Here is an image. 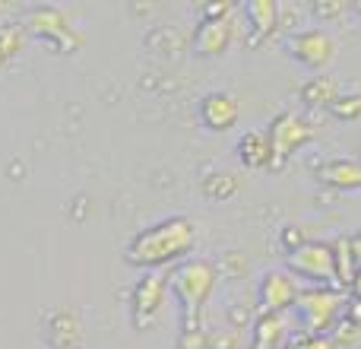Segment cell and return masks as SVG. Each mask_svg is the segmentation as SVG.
I'll return each mask as SVG.
<instances>
[{
	"instance_id": "obj_1",
	"label": "cell",
	"mask_w": 361,
	"mask_h": 349,
	"mask_svg": "<svg viewBox=\"0 0 361 349\" xmlns=\"http://www.w3.org/2000/svg\"><path fill=\"white\" fill-rule=\"evenodd\" d=\"M288 267L295 273L307 276V280H320V283H333L336 280V254H333V244L324 242H305L292 251L288 257Z\"/></svg>"
},
{
	"instance_id": "obj_2",
	"label": "cell",
	"mask_w": 361,
	"mask_h": 349,
	"mask_svg": "<svg viewBox=\"0 0 361 349\" xmlns=\"http://www.w3.org/2000/svg\"><path fill=\"white\" fill-rule=\"evenodd\" d=\"M339 308H343V295L336 289H317V292H307L301 299V314H305V324L311 333H320L324 327H330L336 321Z\"/></svg>"
},
{
	"instance_id": "obj_3",
	"label": "cell",
	"mask_w": 361,
	"mask_h": 349,
	"mask_svg": "<svg viewBox=\"0 0 361 349\" xmlns=\"http://www.w3.org/2000/svg\"><path fill=\"white\" fill-rule=\"evenodd\" d=\"M292 54L307 67H326L336 57V42L324 29H307L292 42Z\"/></svg>"
},
{
	"instance_id": "obj_4",
	"label": "cell",
	"mask_w": 361,
	"mask_h": 349,
	"mask_svg": "<svg viewBox=\"0 0 361 349\" xmlns=\"http://www.w3.org/2000/svg\"><path fill=\"white\" fill-rule=\"evenodd\" d=\"M320 181L336 191H361V162L358 159H330L320 169Z\"/></svg>"
},
{
	"instance_id": "obj_5",
	"label": "cell",
	"mask_w": 361,
	"mask_h": 349,
	"mask_svg": "<svg viewBox=\"0 0 361 349\" xmlns=\"http://www.w3.org/2000/svg\"><path fill=\"white\" fill-rule=\"evenodd\" d=\"M307 137H311V131H307V127L301 124L295 114H282V118L273 124V143H276V150H279V153L298 150Z\"/></svg>"
},
{
	"instance_id": "obj_6",
	"label": "cell",
	"mask_w": 361,
	"mask_h": 349,
	"mask_svg": "<svg viewBox=\"0 0 361 349\" xmlns=\"http://www.w3.org/2000/svg\"><path fill=\"white\" fill-rule=\"evenodd\" d=\"M295 295H298V292H295V283L288 280V276H282V273H269V276H267V286H263V299H267L269 308L288 305Z\"/></svg>"
},
{
	"instance_id": "obj_7",
	"label": "cell",
	"mask_w": 361,
	"mask_h": 349,
	"mask_svg": "<svg viewBox=\"0 0 361 349\" xmlns=\"http://www.w3.org/2000/svg\"><path fill=\"white\" fill-rule=\"evenodd\" d=\"M336 80H330V76H317V80H311L305 89H301V99L307 102V105H326L330 108L333 102H336Z\"/></svg>"
},
{
	"instance_id": "obj_8",
	"label": "cell",
	"mask_w": 361,
	"mask_h": 349,
	"mask_svg": "<svg viewBox=\"0 0 361 349\" xmlns=\"http://www.w3.org/2000/svg\"><path fill=\"white\" fill-rule=\"evenodd\" d=\"M333 254H336V280H343V283H349V286H352L358 267H355V257H352L349 238H339V242H333Z\"/></svg>"
},
{
	"instance_id": "obj_9",
	"label": "cell",
	"mask_w": 361,
	"mask_h": 349,
	"mask_svg": "<svg viewBox=\"0 0 361 349\" xmlns=\"http://www.w3.org/2000/svg\"><path fill=\"white\" fill-rule=\"evenodd\" d=\"M330 114L339 121H355L361 118V95H336V102L330 105Z\"/></svg>"
},
{
	"instance_id": "obj_10",
	"label": "cell",
	"mask_w": 361,
	"mask_h": 349,
	"mask_svg": "<svg viewBox=\"0 0 361 349\" xmlns=\"http://www.w3.org/2000/svg\"><path fill=\"white\" fill-rule=\"evenodd\" d=\"M235 114H238V105H235L231 99H222V95H219V99H212V105H209V118L216 121L219 127L231 124V121H235Z\"/></svg>"
},
{
	"instance_id": "obj_11",
	"label": "cell",
	"mask_w": 361,
	"mask_h": 349,
	"mask_svg": "<svg viewBox=\"0 0 361 349\" xmlns=\"http://www.w3.org/2000/svg\"><path fill=\"white\" fill-rule=\"evenodd\" d=\"M250 10H254V16H257V23H260V29H269V25H273V16H276V6H273V4H254Z\"/></svg>"
},
{
	"instance_id": "obj_12",
	"label": "cell",
	"mask_w": 361,
	"mask_h": 349,
	"mask_svg": "<svg viewBox=\"0 0 361 349\" xmlns=\"http://www.w3.org/2000/svg\"><path fill=\"white\" fill-rule=\"evenodd\" d=\"M305 349H336V340L333 337H324V333H311Z\"/></svg>"
},
{
	"instance_id": "obj_13",
	"label": "cell",
	"mask_w": 361,
	"mask_h": 349,
	"mask_svg": "<svg viewBox=\"0 0 361 349\" xmlns=\"http://www.w3.org/2000/svg\"><path fill=\"white\" fill-rule=\"evenodd\" d=\"M343 10H345V4H339V0H336V4H317V6H314V13H317V16H326V19L339 16Z\"/></svg>"
},
{
	"instance_id": "obj_14",
	"label": "cell",
	"mask_w": 361,
	"mask_h": 349,
	"mask_svg": "<svg viewBox=\"0 0 361 349\" xmlns=\"http://www.w3.org/2000/svg\"><path fill=\"white\" fill-rule=\"evenodd\" d=\"M349 248H352V257H355V267L361 270V232L358 235H349Z\"/></svg>"
},
{
	"instance_id": "obj_15",
	"label": "cell",
	"mask_w": 361,
	"mask_h": 349,
	"mask_svg": "<svg viewBox=\"0 0 361 349\" xmlns=\"http://www.w3.org/2000/svg\"><path fill=\"white\" fill-rule=\"evenodd\" d=\"M352 295H355V299L361 302V270L355 273V280H352Z\"/></svg>"
},
{
	"instance_id": "obj_16",
	"label": "cell",
	"mask_w": 361,
	"mask_h": 349,
	"mask_svg": "<svg viewBox=\"0 0 361 349\" xmlns=\"http://www.w3.org/2000/svg\"><path fill=\"white\" fill-rule=\"evenodd\" d=\"M355 10H358V13H361V0H358V4H355Z\"/></svg>"
}]
</instances>
